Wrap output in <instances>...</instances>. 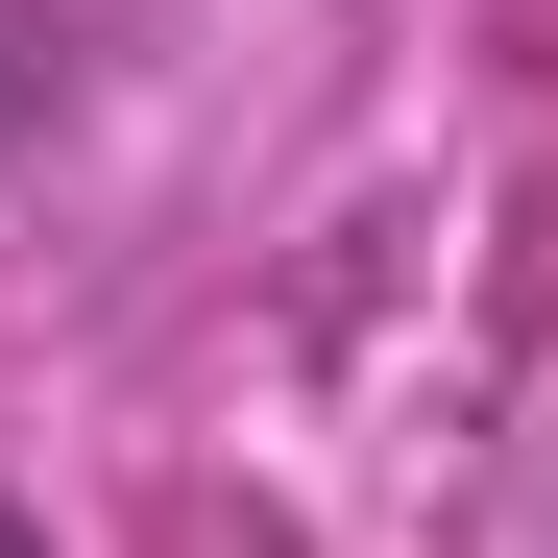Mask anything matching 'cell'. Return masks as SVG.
Returning a JSON list of instances; mask_svg holds the SVG:
<instances>
[{
  "label": "cell",
  "mask_w": 558,
  "mask_h": 558,
  "mask_svg": "<svg viewBox=\"0 0 558 558\" xmlns=\"http://www.w3.org/2000/svg\"><path fill=\"white\" fill-rule=\"evenodd\" d=\"M73 73H98V25H73V0H0V146L73 122Z\"/></svg>",
  "instance_id": "obj_1"
},
{
  "label": "cell",
  "mask_w": 558,
  "mask_h": 558,
  "mask_svg": "<svg viewBox=\"0 0 558 558\" xmlns=\"http://www.w3.org/2000/svg\"><path fill=\"white\" fill-rule=\"evenodd\" d=\"M0 558H49V510H25V486H0Z\"/></svg>",
  "instance_id": "obj_2"
}]
</instances>
